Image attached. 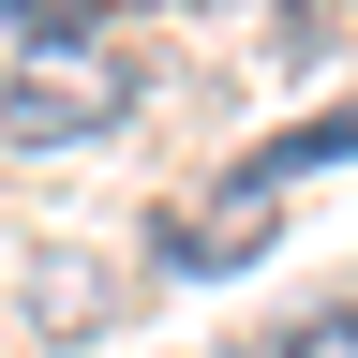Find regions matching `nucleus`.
Here are the masks:
<instances>
[{
  "label": "nucleus",
  "instance_id": "5",
  "mask_svg": "<svg viewBox=\"0 0 358 358\" xmlns=\"http://www.w3.org/2000/svg\"><path fill=\"white\" fill-rule=\"evenodd\" d=\"M343 120H358V105H343Z\"/></svg>",
  "mask_w": 358,
  "mask_h": 358
},
{
  "label": "nucleus",
  "instance_id": "2",
  "mask_svg": "<svg viewBox=\"0 0 358 358\" xmlns=\"http://www.w3.org/2000/svg\"><path fill=\"white\" fill-rule=\"evenodd\" d=\"M268 224H284V179H224V194H194V209H164V254L179 268H254L268 254Z\"/></svg>",
  "mask_w": 358,
  "mask_h": 358
},
{
  "label": "nucleus",
  "instance_id": "4",
  "mask_svg": "<svg viewBox=\"0 0 358 358\" xmlns=\"http://www.w3.org/2000/svg\"><path fill=\"white\" fill-rule=\"evenodd\" d=\"M284 358H358V313H299V343Z\"/></svg>",
  "mask_w": 358,
  "mask_h": 358
},
{
  "label": "nucleus",
  "instance_id": "3",
  "mask_svg": "<svg viewBox=\"0 0 358 358\" xmlns=\"http://www.w3.org/2000/svg\"><path fill=\"white\" fill-rule=\"evenodd\" d=\"M30 313H45V343H90V329H120V284L90 254H45L30 268Z\"/></svg>",
  "mask_w": 358,
  "mask_h": 358
},
{
  "label": "nucleus",
  "instance_id": "1",
  "mask_svg": "<svg viewBox=\"0 0 358 358\" xmlns=\"http://www.w3.org/2000/svg\"><path fill=\"white\" fill-rule=\"evenodd\" d=\"M134 120V60H105V45H45V60L0 90V134L15 150H90V134Z\"/></svg>",
  "mask_w": 358,
  "mask_h": 358
}]
</instances>
